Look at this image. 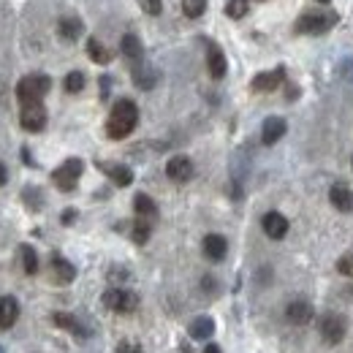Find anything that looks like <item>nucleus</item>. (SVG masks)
<instances>
[{
  "label": "nucleus",
  "instance_id": "obj_6",
  "mask_svg": "<svg viewBox=\"0 0 353 353\" xmlns=\"http://www.w3.org/2000/svg\"><path fill=\"white\" fill-rule=\"evenodd\" d=\"M103 305L112 310V312H133L139 307V296L133 291H125V288H109L103 294Z\"/></svg>",
  "mask_w": 353,
  "mask_h": 353
},
{
  "label": "nucleus",
  "instance_id": "obj_9",
  "mask_svg": "<svg viewBox=\"0 0 353 353\" xmlns=\"http://www.w3.org/2000/svg\"><path fill=\"white\" fill-rule=\"evenodd\" d=\"M166 176L172 182H188L193 176V161L188 155H174L169 163H166Z\"/></svg>",
  "mask_w": 353,
  "mask_h": 353
},
{
  "label": "nucleus",
  "instance_id": "obj_30",
  "mask_svg": "<svg viewBox=\"0 0 353 353\" xmlns=\"http://www.w3.org/2000/svg\"><path fill=\"white\" fill-rule=\"evenodd\" d=\"M85 90V74L82 71H71L65 77V92H82Z\"/></svg>",
  "mask_w": 353,
  "mask_h": 353
},
{
  "label": "nucleus",
  "instance_id": "obj_2",
  "mask_svg": "<svg viewBox=\"0 0 353 353\" xmlns=\"http://www.w3.org/2000/svg\"><path fill=\"white\" fill-rule=\"evenodd\" d=\"M49 90H52V79H49L46 74H30V77H25V79L17 85V98H19L22 106H28V103H41Z\"/></svg>",
  "mask_w": 353,
  "mask_h": 353
},
{
  "label": "nucleus",
  "instance_id": "obj_32",
  "mask_svg": "<svg viewBox=\"0 0 353 353\" xmlns=\"http://www.w3.org/2000/svg\"><path fill=\"white\" fill-rule=\"evenodd\" d=\"M139 6L147 11V14H161V8H163V0H139Z\"/></svg>",
  "mask_w": 353,
  "mask_h": 353
},
{
  "label": "nucleus",
  "instance_id": "obj_8",
  "mask_svg": "<svg viewBox=\"0 0 353 353\" xmlns=\"http://www.w3.org/2000/svg\"><path fill=\"white\" fill-rule=\"evenodd\" d=\"M285 318H288V323H294V326H307L310 321L315 318V310L310 305L307 299H294L288 307H285Z\"/></svg>",
  "mask_w": 353,
  "mask_h": 353
},
{
  "label": "nucleus",
  "instance_id": "obj_22",
  "mask_svg": "<svg viewBox=\"0 0 353 353\" xmlns=\"http://www.w3.org/2000/svg\"><path fill=\"white\" fill-rule=\"evenodd\" d=\"M120 52L131 60V63H141V54H144V46L139 41V36H133V33H125L123 36V41H120Z\"/></svg>",
  "mask_w": 353,
  "mask_h": 353
},
{
  "label": "nucleus",
  "instance_id": "obj_28",
  "mask_svg": "<svg viewBox=\"0 0 353 353\" xmlns=\"http://www.w3.org/2000/svg\"><path fill=\"white\" fill-rule=\"evenodd\" d=\"M248 8H250V0H228L225 3V14L231 19H242L248 14Z\"/></svg>",
  "mask_w": 353,
  "mask_h": 353
},
{
  "label": "nucleus",
  "instance_id": "obj_20",
  "mask_svg": "<svg viewBox=\"0 0 353 353\" xmlns=\"http://www.w3.org/2000/svg\"><path fill=\"white\" fill-rule=\"evenodd\" d=\"M57 30H60V36H63L65 41H77V39L85 33V25H82L79 17H63V19L57 22Z\"/></svg>",
  "mask_w": 353,
  "mask_h": 353
},
{
  "label": "nucleus",
  "instance_id": "obj_16",
  "mask_svg": "<svg viewBox=\"0 0 353 353\" xmlns=\"http://www.w3.org/2000/svg\"><path fill=\"white\" fill-rule=\"evenodd\" d=\"M225 253H228L225 236H221V234H207V236H204V256H207L210 261H223Z\"/></svg>",
  "mask_w": 353,
  "mask_h": 353
},
{
  "label": "nucleus",
  "instance_id": "obj_25",
  "mask_svg": "<svg viewBox=\"0 0 353 353\" xmlns=\"http://www.w3.org/2000/svg\"><path fill=\"white\" fill-rule=\"evenodd\" d=\"M88 54H90V60H92V63H101V65H106V63L112 60V52L101 44L98 39H90L88 41Z\"/></svg>",
  "mask_w": 353,
  "mask_h": 353
},
{
  "label": "nucleus",
  "instance_id": "obj_13",
  "mask_svg": "<svg viewBox=\"0 0 353 353\" xmlns=\"http://www.w3.org/2000/svg\"><path fill=\"white\" fill-rule=\"evenodd\" d=\"M52 323L60 326V329H65V332H71V334H77V337H90V329H85L82 321L77 315H71V312H54L52 315Z\"/></svg>",
  "mask_w": 353,
  "mask_h": 353
},
{
  "label": "nucleus",
  "instance_id": "obj_26",
  "mask_svg": "<svg viewBox=\"0 0 353 353\" xmlns=\"http://www.w3.org/2000/svg\"><path fill=\"white\" fill-rule=\"evenodd\" d=\"M19 253H22V266H25V272H28V274H36V272H39V256H36V250H33L30 245H22Z\"/></svg>",
  "mask_w": 353,
  "mask_h": 353
},
{
  "label": "nucleus",
  "instance_id": "obj_18",
  "mask_svg": "<svg viewBox=\"0 0 353 353\" xmlns=\"http://www.w3.org/2000/svg\"><path fill=\"white\" fill-rule=\"evenodd\" d=\"M285 120L283 117H269L264 123V128H261V141H264L266 147H272L274 141H280L283 136H285Z\"/></svg>",
  "mask_w": 353,
  "mask_h": 353
},
{
  "label": "nucleus",
  "instance_id": "obj_21",
  "mask_svg": "<svg viewBox=\"0 0 353 353\" xmlns=\"http://www.w3.org/2000/svg\"><path fill=\"white\" fill-rule=\"evenodd\" d=\"M133 210H136V218H141V221H155L158 218V207H155V201L147 196V193H139L136 199H133Z\"/></svg>",
  "mask_w": 353,
  "mask_h": 353
},
{
  "label": "nucleus",
  "instance_id": "obj_15",
  "mask_svg": "<svg viewBox=\"0 0 353 353\" xmlns=\"http://www.w3.org/2000/svg\"><path fill=\"white\" fill-rule=\"evenodd\" d=\"M261 225H264V234L269 239H283L288 234V221L280 212H266Z\"/></svg>",
  "mask_w": 353,
  "mask_h": 353
},
{
  "label": "nucleus",
  "instance_id": "obj_3",
  "mask_svg": "<svg viewBox=\"0 0 353 353\" xmlns=\"http://www.w3.org/2000/svg\"><path fill=\"white\" fill-rule=\"evenodd\" d=\"M337 25V14L332 11H310V14H302L294 25L296 33H307V36H318V33H326Z\"/></svg>",
  "mask_w": 353,
  "mask_h": 353
},
{
  "label": "nucleus",
  "instance_id": "obj_34",
  "mask_svg": "<svg viewBox=\"0 0 353 353\" xmlns=\"http://www.w3.org/2000/svg\"><path fill=\"white\" fill-rule=\"evenodd\" d=\"M77 221V210H65V215H63V223L68 225V223H74Z\"/></svg>",
  "mask_w": 353,
  "mask_h": 353
},
{
  "label": "nucleus",
  "instance_id": "obj_29",
  "mask_svg": "<svg viewBox=\"0 0 353 353\" xmlns=\"http://www.w3.org/2000/svg\"><path fill=\"white\" fill-rule=\"evenodd\" d=\"M204 8H207V0H182V11L190 19H199L204 14Z\"/></svg>",
  "mask_w": 353,
  "mask_h": 353
},
{
  "label": "nucleus",
  "instance_id": "obj_33",
  "mask_svg": "<svg viewBox=\"0 0 353 353\" xmlns=\"http://www.w3.org/2000/svg\"><path fill=\"white\" fill-rule=\"evenodd\" d=\"M117 353H141V348L136 343H131V340H125V343L117 345Z\"/></svg>",
  "mask_w": 353,
  "mask_h": 353
},
{
  "label": "nucleus",
  "instance_id": "obj_35",
  "mask_svg": "<svg viewBox=\"0 0 353 353\" xmlns=\"http://www.w3.org/2000/svg\"><path fill=\"white\" fill-rule=\"evenodd\" d=\"M6 179H8V172H6V166L0 163V185H6Z\"/></svg>",
  "mask_w": 353,
  "mask_h": 353
},
{
  "label": "nucleus",
  "instance_id": "obj_31",
  "mask_svg": "<svg viewBox=\"0 0 353 353\" xmlns=\"http://www.w3.org/2000/svg\"><path fill=\"white\" fill-rule=\"evenodd\" d=\"M337 272H340V274H345V277H353V253L340 256V261H337Z\"/></svg>",
  "mask_w": 353,
  "mask_h": 353
},
{
  "label": "nucleus",
  "instance_id": "obj_24",
  "mask_svg": "<svg viewBox=\"0 0 353 353\" xmlns=\"http://www.w3.org/2000/svg\"><path fill=\"white\" fill-rule=\"evenodd\" d=\"M155 79H158V74L150 68V65H136L133 68V82H136V88H141V90H150L152 85H155Z\"/></svg>",
  "mask_w": 353,
  "mask_h": 353
},
{
  "label": "nucleus",
  "instance_id": "obj_36",
  "mask_svg": "<svg viewBox=\"0 0 353 353\" xmlns=\"http://www.w3.org/2000/svg\"><path fill=\"white\" fill-rule=\"evenodd\" d=\"M204 353H221V348H218V345H212V343H210V345H207V348H204Z\"/></svg>",
  "mask_w": 353,
  "mask_h": 353
},
{
  "label": "nucleus",
  "instance_id": "obj_27",
  "mask_svg": "<svg viewBox=\"0 0 353 353\" xmlns=\"http://www.w3.org/2000/svg\"><path fill=\"white\" fill-rule=\"evenodd\" d=\"M150 231H152V223L139 218V221L133 223V231H131L133 242H136V245H144V242L150 239Z\"/></svg>",
  "mask_w": 353,
  "mask_h": 353
},
{
  "label": "nucleus",
  "instance_id": "obj_11",
  "mask_svg": "<svg viewBox=\"0 0 353 353\" xmlns=\"http://www.w3.org/2000/svg\"><path fill=\"white\" fill-rule=\"evenodd\" d=\"M329 201H332V207H334V210H340V212H351L353 210V190L348 188V185L337 182V185H332V190H329Z\"/></svg>",
  "mask_w": 353,
  "mask_h": 353
},
{
  "label": "nucleus",
  "instance_id": "obj_19",
  "mask_svg": "<svg viewBox=\"0 0 353 353\" xmlns=\"http://www.w3.org/2000/svg\"><path fill=\"white\" fill-rule=\"evenodd\" d=\"M101 169H103V174L109 176L114 185H120V188H128L133 182V172L128 166H123V163H98Z\"/></svg>",
  "mask_w": 353,
  "mask_h": 353
},
{
  "label": "nucleus",
  "instance_id": "obj_10",
  "mask_svg": "<svg viewBox=\"0 0 353 353\" xmlns=\"http://www.w3.org/2000/svg\"><path fill=\"white\" fill-rule=\"evenodd\" d=\"M207 71L212 79H223L225 71H228V63H225V54L221 52L218 44H207Z\"/></svg>",
  "mask_w": 353,
  "mask_h": 353
},
{
  "label": "nucleus",
  "instance_id": "obj_17",
  "mask_svg": "<svg viewBox=\"0 0 353 353\" xmlns=\"http://www.w3.org/2000/svg\"><path fill=\"white\" fill-rule=\"evenodd\" d=\"M19 321V302L14 296H0V329H11Z\"/></svg>",
  "mask_w": 353,
  "mask_h": 353
},
{
  "label": "nucleus",
  "instance_id": "obj_1",
  "mask_svg": "<svg viewBox=\"0 0 353 353\" xmlns=\"http://www.w3.org/2000/svg\"><path fill=\"white\" fill-rule=\"evenodd\" d=\"M136 125H139V106L133 103L131 98H120L112 106L109 120H106L109 139H125V136H131Z\"/></svg>",
  "mask_w": 353,
  "mask_h": 353
},
{
  "label": "nucleus",
  "instance_id": "obj_12",
  "mask_svg": "<svg viewBox=\"0 0 353 353\" xmlns=\"http://www.w3.org/2000/svg\"><path fill=\"white\" fill-rule=\"evenodd\" d=\"M52 277H54V283H60V285H68V283H74V277H77V269L71 261H65L63 256H52Z\"/></svg>",
  "mask_w": 353,
  "mask_h": 353
},
{
  "label": "nucleus",
  "instance_id": "obj_14",
  "mask_svg": "<svg viewBox=\"0 0 353 353\" xmlns=\"http://www.w3.org/2000/svg\"><path fill=\"white\" fill-rule=\"evenodd\" d=\"M283 79H285V71H283V68H274V71H264V74H259V77L253 79V85H250V88L256 90V92H272L274 88H280V85H283Z\"/></svg>",
  "mask_w": 353,
  "mask_h": 353
},
{
  "label": "nucleus",
  "instance_id": "obj_23",
  "mask_svg": "<svg viewBox=\"0 0 353 353\" xmlns=\"http://www.w3.org/2000/svg\"><path fill=\"white\" fill-rule=\"evenodd\" d=\"M212 334H215V321H212V318L201 315V318H196V321L190 323V337H196V340H210Z\"/></svg>",
  "mask_w": 353,
  "mask_h": 353
},
{
  "label": "nucleus",
  "instance_id": "obj_5",
  "mask_svg": "<svg viewBox=\"0 0 353 353\" xmlns=\"http://www.w3.org/2000/svg\"><path fill=\"white\" fill-rule=\"evenodd\" d=\"M318 329H321V337H323L326 345H340L343 337H345V332H348V321L343 315H337V312H326L321 318Z\"/></svg>",
  "mask_w": 353,
  "mask_h": 353
},
{
  "label": "nucleus",
  "instance_id": "obj_37",
  "mask_svg": "<svg viewBox=\"0 0 353 353\" xmlns=\"http://www.w3.org/2000/svg\"><path fill=\"white\" fill-rule=\"evenodd\" d=\"M318 3H329V0H318Z\"/></svg>",
  "mask_w": 353,
  "mask_h": 353
},
{
  "label": "nucleus",
  "instance_id": "obj_4",
  "mask_svg": "<svg viewBox=\"0 0 353 353\" xmlns=\"http://www.w3.org/2000/svg\"><path fill=\"white\" fill-rule=\"evenodd\" d=\"M82 172H85V163H82L79 158H68L63 166H57V169L52 172V182H54L63 193H71V190L77 188Z\"/></svg>",
  "mask_w": 353,
  "mask_h": 353
},
{
  "label": "nucleus",
  "instance_id": "obj_7",
  "mask_svg": "<svg viewBox=\"0 0 353 353\" xmlns=\"http://www.w3.org/2000/svg\"><path fill=\"white\" fill-rule=\"evenodd\" d=\"M19 123H22L25 131H30V133L44 131V125H46L44 103H28V106H22V117H19Z\"/></svg>",
  "mask_w": 353,
  "mask_h": 353
}]
</instances>
